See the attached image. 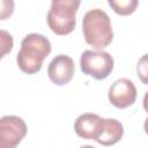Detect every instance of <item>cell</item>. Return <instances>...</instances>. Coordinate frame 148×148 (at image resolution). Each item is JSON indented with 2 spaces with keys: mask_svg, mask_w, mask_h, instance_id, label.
Segmentation results:
<instances>
[{
  "mask_svg": "<svg viewBox=\"0 0 148 148\" xmlns=\"http://www.w3.org/2000/svg\"><path fill=\"white\" fill-rule=\"evenodd\" d=\"M51 52L50 40L40 34H29L21 43V49L16 56L20 69L27 74H35L40 71L43 61Z\"/></svg>",
  "mask_w": 148,
  "mask_h": 148,
  "instance_id": "1",
  "label": "cell"
},
{
  "mask_svg": "<svg viewBox=\"0 0 148 148\" xmlns=\"http://www.w3.org/2000/svg\"><path fill=\"white\" fill-rule=\"evenodd\" d=\"M82 32L86 42L96 50L106 47L113 39L109 15L101 8L89 9L82 18Z\"/></svg>",
  "mask_w": 148,
  "mask_h": 148,
  "instance_id": "2",
  "label": "cell"
},
{
  "mask_svg": "<svg viewBox=\"0 0 148 148\" xmlns=\"http://www.w3.org/2000/svg\"><path fill=\"white\" fill-rule=\"evenodd\" d=\"M79 6V0H53L46 16L49 28L60 36L71 34L76 25Z\"/></svg>",
  "mask_w": 148,
  "mask_h": 148,
  "instance_id": "3",
  "label": "cell"
},
{
  "mask_svg": "<svg viewBox=\"0 0 148 148\" xmlns=\"http://www.w3.org/2000/svg\"><path fill=\"white\" fill-rule=\"evenodd\" d=\"M112 56L103 50H86L80 58V67L83 74L96 80L106 79L113 71Z\"/></svg>",
  "mask_w": 148,
  "mask_h": 148,
  "instance_id": "4",
  "label": "cell"
},
{
  "mask_svg": "<svg viewBox=\"0 0 148 148\" xmlns=\"http://www.w3.org/2000/svg\"><path fill=\"white\" fill-rule=\"evenodd\" d=\"M27 134V124L17 116L7 114L0 119V148H16Z\"/></svg>",
  "mask_w": 148,
  "mask_h": 148,
  "instance_id": "5",
  "label": "cell"
},
{
  "mask_svg": "<svg viewBox=\"0 0 148 148\" xmlns=\"http://www.w3.org/2000/svg\"><path fill=\"white\" fill-rule=\"evenodd\" d=\"M136 88L134 83L126 77L116 80L109 89V101L110 103L119 109H125L132 105L136 99Z\"/></svg>",
  "mask_w": 148,
  "mask_h": 148,
  "instance_id": "6",
  "label": "cell"
},
{
  "mask_svg": "<svg viewBox=\"0 0 148 148\" xmlns=\"http://www.w3.org/2000/svg\"><path fill=\"white\" fill-rule=\"evenodd\" d=\"M75 65L71 57L66 54L56 56L47 67V75L50 80L57 86H64L68 83L74 75Z\"/></svg>",
  "mask_w": 148,
  "mask_h": 148,
  "instance_id": "7",
  "label": "cell"
},
{
  "mask_svg": "<svg viewBox=\"0 0 148 148\" xmlns=\"http://www.w3.org/2000/svg\"><path fill=\"white\" fill-rule=\"evenodd\" d=\"M103 126L104 118L96 113L87 112L80 114L76 118L74 123V131L80 138L96 141L103 132Z\"/></svg>",
  "mask_w": 148,
  "mask_h": 148,
  "instance_id": "8",
  "label": "cell"
},
{
  "mask_svg": "<svg viewBox=\"0 0 148 148\" xmlns=\"http://www.w3.org/2000/svg\"><path fill=\"white\" fill-rule=\"evenodd\" d=\"M123 134H124V127L121 123L117 119L108 118L104 119L103 132L96 141L103 146H112L118 141H120Z\"/></svg>",
  "mask_w": 148,
  "mask_h": 148,
  "instance_id": "9",
  "label": "cell"
},
{
  "mask_svg": "<svg viewBox=\"0 0 148 148\" xmlns=\"http://www.w3.org/2000/svg\"><path fill=\"white\" fill-rule=\"evenodd\" d=\"M109 6L113 8V10L119 14V15H130L132 14L136 6H138V0H120V1H113L109 0Z\"/></svg>",
  "mask_w": 148,
  "mask_h": 148,
  "instance_id": "10",
  "label": "cell"
},
{
  "mask_svg": "<svg viewBox=\"0 0 148 148\" xmlns=\"http://www.w3.org/2000/svg\"><path fill=\"white\" fill-rule=\"evenodd\" d=\"M136 73L143 84L148 86V53L143 54L136 65Z\"/></svg>",
  "mask_w": 148,
  "mask_h": 148,
  "instance_id": "11",
  "label": "cell"
},
{
  "mask_svg": "<svg viewBox=\"0 0 148 148\" xmlns=\"http://www.w3.org/2000/svg\"><path fill=\"white\" fill-rule=\"evenodd\" d=\"M1 42H2V53L1 57H5L7 52H10L13 47V38L10 34H8L5 30H1Z\"/></svg>",
  "mask_w": 148,
  "mask_h": 148,
  "instance_id": "12",
  "label": "cell"
},
{
  "mask_svg": "<svg viewBox=\"0 0 148 148\" xmlns=\"http://www.w3.org/2000/svg\"><path fill=\"white\" fill-rule=\"evenodd\" d=\"M143 108L148 112V91H146V94L143 96Z\"/></svg>",
  "mask_w": 148,
  "mask_h": 148,
  "instance_id": "13",
  "label": "cell"
},
{
  "mask_svg": "<svg viewBox=\"0 0 148 148\" xmlns=\"http://www.w3.org/2000/svg\"><path fill=\"white\" fill-rule=\"evenodd\" d=\"M143 128H145V132L148 134V118L145 120V124H143Z\"/></svg>",
  "mask_w": 148,
  "mask_h": 148,
  "instance_id": "14",
  "label": "cell"
},
{
  "mask_svg": "<svg viewBox=\"0 0 148 148\" xmlns=\"http://www.w3.org/2000/svg\"><path fill=\"white\" fill-rule=\"evenodd\" d=\"M80 148H95V147H92V146H89V145H84V146H81Z\"/></svg>",
  "mask_w": 148,
  "mask_h": 148,
  "instance_id": "15",
  "label": "cell"
}]
</instances>
